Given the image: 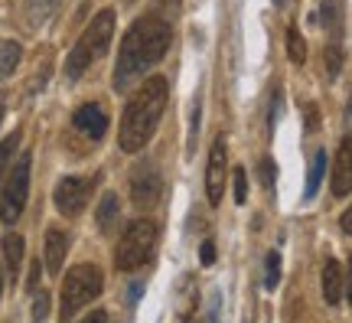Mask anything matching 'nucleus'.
Segmentation results:
<instances>
[{"label": "nucleus", "mask_w": 352, "mask_h": 323, "mask_svg": "<svg viewBox=\"0 0 352 323\" xmlns=\"http://www.w3.org/2000/svg\"><path fill=\"white\" fill-rule=\"evenodd\" d=\"M346 298L352 304V255H349V271H346Z\"/></svg>", "instance_id": "obj_33"}, {"label": "nucleus", "mask_w": 352, "mask_h": 323, "mask_svg": "<svg viewBox=\"0 0 352 323\" xmlns=\"http://www.w3.org/2000/svg\"><path fill=\"white\" fill-rule=\"evenodd\" d=\"M333 193H336V196H349L352 193V134L342 137L340 150H336V163H333Z\"/></svg>", "instance_id": "obj_10"}, {"label": "nucleus", "mask_w": 352, "mask_h": 323, "mask_svg": "<svg viewBox=\"0 0 352 323\" xmlns=\"http://www.w3.org/2000/svg\"><path fill=\"white\" fill-rule=\"evenodd\" d=\"M101 287H104V278H101V271L95 264H76L72 274H65V281H63V304H59L63 323H72V317L85 304H91V300L98 298Z\"/></svg>", "instance_id": "obj_4"}, {"label": "nucleus", "mask_w": 352, "mask_h": 323, "mask_svg": "<svg viewBox=\"0 0 352 323\" xmlns=\"http://www.w3.org/2000/svg\"><path fill=\"white\" fill-rule=\"evenodd\" d=\"M3 108H7V101H3V95H0V121H3Z\"/></svg>", "instance_id": "obj_36"}, {"label": "nucleus", "mask_w": 352, "mask_h": 323, "mask_svg": "<svg viewBox=\"0 0 352 323\" xmlns=\"http://www.w3.org/2000/svg\"><path fill=\"white\" fill-rule=\"evenodd\" d=\"M258 174H261V187L264 189H274V160H271V157H264L261 160Z\"/></svg>", "instance_id": "obj_27"}, {"label": "nucleus", "mask_w": 352, "mask_h": 323, "mask_svg": "<svg viewBox=\"0 0 352 323\" xmlns=\"http://www.w3.org/2000/svg\"><path fill=\"white\" fill-rule=\"evenodd\" d=\"M173 43V26L166 23L164 17L147 13L131 23V30L121 39V50H118V63H114V92H124L131 88L134 79L147 72L151 65H157L166 56Z\"/></svg>", "instance_id": "obj_1"}, {"label": "nucleus", "mask_w": 352, "mask_h": 323, "mask_svg": "<svg viewBox=\"0 0 352 323\" xmlns=\"http://www.w3.org/2000/svg\"><path fill=\"white\" fill-rule=\"evenodd\" d=\"M323 298H327V304L342 300V268L336 258H327V264H323Z\"/></svg>", "instance_id": "obj_13"}, {"label": "nucleus", "mask_w": 352, "mask_h": 323, "mask_svg": "<svg viewBox=\"0 0 352 323\" xmlns=\"http://www.w3.org/2000/svg\"><path fill=\"white\" fill-rule=\"evenodd\" d=\"M98 229L101 232H111L114 225H118V193H104V199H101L98 206Z\"/></svg>", "instance_id": "obj_16"}, {"label": "nucleus", "mask_w": 352, "mask_h": 323, "mask_svg": "<svg viewBox=\"0 0 352 323\" xmlns=\"http://www.w3.org/2000/svg\"><path fill=\"white\" fill-rule=\"evenodd\" d=\"M50 317V291H36V300H33V320L43 323Z\"/></svg>", "instance_id": "obj_23"}, {"label": "nucleus", "mask_w": 352, "mask_h": 323, "mask_svg": "<svg viewBox=\"0 0 352 323\" xmlns=\"http://www.w3.org/2000/svg\"><path fill=\"white\" fill-rule=\"evenodd\" d=\"M153 245H157V229H153V222L134 219V222L124 229L118 249H114L118 271H138V268H144L153 255Z\"/></svg>", "instance_id": "obj_5"}, {"label": "nucleus", "mask_w": 352, "mask_h": 323, "mask_svg": "<svg viewBox=\"0 0 352 323\" xmlns=\"http://www.w3.org/2000/svg\"><path fill=\"white\" fill-rule=\"evenodd\" d=\"M280 108H284V95H280V88H274V95H271V108H267V131H274L277 118H280Z\"/></svg>", "instance_id": "obj_24"}, {"label": "nucleus", "mask_w": 352, "mask_h": 323, "mask_svg": "<svg viewBox=\"0 0 352 323\" xmlns=\"http://www.w3.org/2000/svg\"><path fill=\"white\" fill-rule=\"evenodd\" d=\"M160 10H179V0H157Z\"/></svg>", "instance_id": "obj_34"}, {"label": "nucleus", "mask_w": 352, "mask_h": 323, "mask_svg": "<svg viewBox=\"0 0 352 323\" xmlns=\"http://www.w3.org/2000/svg\"><path fill=\"white\" fill-rule=\"evenodd\" d=\"M65 251H69V236H65L63 229H50V232H46V242H43L46 271H50V274H59V271H63Z\"/></svg>", "instance_id": "obj_12"}, {"label": "nucleus", "mask_w": 352, "mask_h": 323, "mask_svg": "<svg viewBox=\"0 0 352 323\" xmlns=\"http://www.w3.org/2000/svg\"><path fill=\"white\" fill-rule=\"evenodd\" d=\"M127 3H134V0H127Z\"/></svg>", "instance_id": "obj_39"}, {"label": "nucleus", "mask_w": 352, "mask_h": 323, "mask_svg": "<svg viewBox=\"0 0 352 323\" xmlns=\"http://www.w3.org/2000/svg\"><path fill=\"white\" fill-rule=\"evenodd\" d=\"M327 174V154L323 150H316L314 154V163H310V174H307V187H303V196L314 199L316 189H320V180Z\"/></svg>", "instance_id": "obj_17"}, {"label": "nucleus", "mask_w": 352, "mask_h": 323, "mask_svg": "<svg viewBox=\"0 0 352 323\" xmlns=\"http://www.w3.org/2000/svg\"><path fill=\"white\" fill-rule=\"evenodd\" d=\"M199 114H202V98L196 95V101H192V125H189V154L196 150V131H199Z\"/></svg>", "instance_id": "obj_26"}, {"label": "nucleus", "mask_w": 352, "mask_h": 323, "mask_svg": "<svg viewBox=\"0 0 352 323\" xmlns=\"http://www.w3.org/2000/svg\"><path fill=\"white\" fill-rule=\"evenodd\" d=\"M111 37H114V13L111 10H101L98 17L85 26V33L78 37V43L72 46V52H69V59H65V79H69V82L82 79L88 65H91L101 52L108 50Z\"/></svg>", "instance_id": "obj_3"}, {"label": "nucleus", "mask_w": 352, "mask_h": 323, "mask_svg": "<svg viewBox=\"0 0 352 323\" xmlns=\"http://www.w3.org/2000/svg\"><path fill=\"white\" fill-rule=\"evenodd\" d=\"M340 69H342V50L333 43V46H327V72L340 75Z\"/></svg>", "instance_id": "obj_25"}, {"label": "nucleus", "mask_w": 352, "mask_h": 323, "mask_svg": "<svg viewBox=\"0 0 352 323\" xmlns=\"http://www.w3.org/2000/svg\"><path fill=\"white\" fill-rule=\"evenodd\" d=\"M340 225H342V232H346V236H352V206H349V209H346V212H342Z\"/></svg>", "instance_id": "obj_31"}, {"label": "nucleus", "mask_w": 352, "mask_h": 323, "mask_svg": "<svg viewBox=\"0 0 352 323\" xmlns=\"http://www.w3.org/2000/svg\"><path fill=\"white\" fill-rule=\"evenodd\" d=\"M16 147H20V134H10V137L0 140V180H3V174H7V167H10Z\"/></svg>", "instance_id": "obj_20"}, {"label": "nucleus", "mask_w": 352, "mask_h": 323, "mask_svg": "<svg viewBox=\"0 0 352 323\" xmlns=\"http://www.w3.org/2000/svg\"><path fill=\"white\" fill-rule=\"evenodd\" d=\"M199 258H202V264H212V261H215V245H212V242H202Z\"/></svg>", "instance_id": "obj_29"}, {"label": "nucleus", "mask_w": 352, "mask_h": 323, "mask_svg": "<svg viewBox=\"0 0 352 323\" xmlns=\"http://www.w3.org/2000/svg\"><path fill=\"white\" fill-rule=\"evenodd\" d=\"M0 294H3V271H0Z\"/></svg>", "instance_id": "obj_37"}, {"label": "nucleus", "mask_w": 352, "mask_h": 323, "mask_svg": "<svg viewBox=\"0 0 352 323\" xmlns=\"http://www.w3.org/2000/svg\"><path fill=\"white\" fill-rule=\"evenodd\" d=\"M36 284H39V261L30 268V281H26V287H30V291H36Z\"/></svg>", "instance_id": "obj_32"}, {"label": "nucleus", "mask_w": 352, "mask_h": 323, "mask_svg": "<svg viewBox=\"0 0 352 323\" xmlns=\"http://www.w3.org/2000/svg\"><path fill=\"white\" fill-rule=\"evenodd\" d=\"M0 245H3V258H7V268H10V274H13V278H20V264H23V251H26L23 236L7 232Z\"/></svg>", "instance_id": "obj_14"}, {"label": "nucleus", "mask_w": 352, "mask_h": 323, "mask_svg": "<svg viewBox=\"0 0 352 323\" xmlns=\"http://www.w3.org/2000/svg\"><path fill=\"white\" fill-rule=\"evenodd\" d=\"M226 176H228V150L226 140L219 137L209 150V167H206V196L212 206L222 202V193H226Z\"/></svg>", "instance_id": "obj_8"}, {"label": "nucleus", "mask_w": 352, "mask_h": 323, "mask_svg": "<svg viewBox=\"0 0 352 323\" xmlns=\"http://www.w3.org/2000/svg\"><path fill=\"white\" fill-rule=\"evenodd\" d=\"M280 284V251H271L267 255V274H264V287L274 291Z\"/></svg>", "instance_id": "obj_21"}, {"label": "nucleus", "mask_w": 352, "mask_h": 323, "mask_svg": "<svg viewBox=\"0 0 352 323\" xmlns=\"http://www.w3.org/2000/svg\"><path fill=\"white\" fill-rule=\"evenodd\" d=\"M30 167H33V154H23L13 163L7 187L0 193V222L13 225L26 209V196H30Z\"/></svg>", "instance_id": "obj_6"}, {"label": "nucleus", "mask_w": 352, "mask_h": 323, "mask_svg": "<svg viewBox=\"0 0 352 323\" xmlns=\"http://www.w3.org/2000/svg\"><path fill=\"white\" fill-rule=\"evenodd\" d=\"M287 56H290V63L294 65L307 63V43H303V37H300V30H297V26H290L287 30Z\"/></svg>", "instance_id": "obj_18"}, {"label": "nucleus", "mask_w": 352, "mask_h": 323, "mask_svg": "<svg viewBox=\"0 0 352 323\" xmlns=\"http://www.w3.org/2000/svg\"><path fill=\"white\" fill-rule=\"evenodd\" d=\"M274 3H277V7H280V3H284V0H274Z\"/></svg>", "instance_id": "obj_38"}, {"label": "nucleus", "mask_w": 352, "mask_h": 323, "mask_svg": "<svg viewBox=\"0 0 352 323\" xmlns=\"http://www.w3.org/2000/svg\"><path fill=\"white\" fill-rule=\"evenodd\" d=\"M160 174H157V167L151 163H140L138 170L131 174V199H134V206L138 209H151L153 202L160 199Z\"/></svg>", "instance_id": "obj_9"}, {"label": "nucleus", "mask_w": 352, "mask_h": 323, "mask_svg": "<svg viewBox=\"0 0 352 323\" xmlns=\"http://www.w3.org/2000/svg\"><path fill=\"white\" fill-rule=\"evenodd\" d=\"M23 59V50H20V43H13V39H3L0 43V79H10L13 69L20 65Z\"/></svg>", "instance_id": "obj_15"}, {"label": "nucleus", "mask_w": 352, "mask_h": 323, "mask_svg": "<svg viewBox=\"0 0 352 323\" xmlns=\"http://www.w3.org/2000/svg\"><path fill=\"white\" fill-rule=\"evenodd\" d=\"M320 20H323V26H327L329 33H340V26H342V3L340 0H327L323 10H320Z\"/></svg>", "instance_id": "obj_19"}, {"label": "nucleus", "mask_w": 352, "mask_h": 323, "mask_svg": "<svg viewBox=\"0 0 352 323\" xmlns=\"http://www.w3.org/2000/svg\"><path fill=\"white\" fill-rule=\"evenodd\" d=\"M56 3H59V0H30V10H33V20H43V17H50Z\"/></svg>", "instance_id": "obj_28"}, {"label": "nucleus", "mask_w": 352, "mask_h": 323, "mask_svg": "<svg viewBox=\"0 0 352 323\" xmlns=\"http://www.w3.org/2000/svg\"><path fill=\"white\" fill-rule=\"evenodd\" d=\"M91 183L95 180H82V176H65L56 187V209L63 216H78V212L88 206V196H91Z\"/></svg>", "instance_id": "obj_7"}, {"label": "nucleus", "mask_w": 352, "mask_h": 323, "mask_svg": "<svg viewBox=\"0 0 352 323\" xmlns=\"http://www.w3.org/2000/svg\"><path fill=\"white\" fill-rule=\"evenodd\" d=\"M232 193H235V202H245V199H248V176H245V170H241V167H235V174H232Z\"/></svg>", "instance_id": "obj_22"}, {"label": "nucleus", "mask_w": 352, "mask_h": 323, "mask_svg": "<svg viewBox=\"0 0 352 323\" xmlns=\"http://www.w3.org/2000/svg\"><path fill=\"white\" fill-rule=\"evenodd\" d=\"M72 125H76L82 134L91 137V140H101L104 131H108V114H104L101 105H82V108L72 114Z\"/></svg>", "instance_id": "obj_11"}, {"label": "nucleus", "mask_w": 352, "mask_h": 323, "mask_svg": "<svg viewBox=\"0 0 352 323\" xmlns=\"http://www.w3.org/2000/svg\"><path fill=\"white\" fill-rule=\"evenodd\" d=\"M346 121H349V127H352V98H349V105H346Z\"/></svg>", "instance_id": "obj_35"}, {"label": "nucleus", "mask_w": 352, "mask_h": 323, "mask_svg": "<svg viewBox=\"0 0 352 323\" xmlns=\"http://www.w3.org/2000/svg\"><path fill=\"white\" fill-rule=\"evenodd\" d=\"M166 98H170V85L166 79L153 75L144 85L131 95V101L124 105V114H121V131H118V144L124 154H138L151 144L153 131L164 118Z\"/></svg>", "instance_id": "obj_2"}, {"label": "nucleus", "mask_w": 352, "mask_h": 323, "mask_svg": "<svg viewBox=\"0 0 352 323\" xmlns=\"http://www.w3.org/2000/svg\"><path fill=\"white\" fill-rule=\"evenodd\" d=\"M78 323H108V313H104V311H91L85 320H78Z\"/></svg>", "instance_id": "obj_30"}]
</instances>
